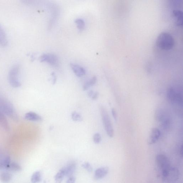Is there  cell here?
Segmentation results:
<instances>
[{"label": "cell", "mask_w": 183, "mask_h": 183, "mask_svg": "<svg viewBox=\"0 0 183 183\" xmlns=\"http://www.w3.org/2000/svg\"><path fill=\"white\" fill-rule=\"evenodd\" d=\"M156 45L164 50H170L174 47L175 41L173 37L169 33L163 32L160 34L156 40Z\"/></svg>", "instance_id": "obj_1"}, {"label": "cell", "mask_w": 183, "mask_h": 183, "mask_svg": "<svg viewBox=\"0 0 183 183\" xmlns=\"http://www.w3.org/2000/svg\"><path fill=\"white\" fill-rule=\"evenodd\" d=\"M100 111L105 130L108 135L112 138L114 136V130L107 110L104 107L101 106L100 107Z\"/></svg>", "instance_id": "obj_2"}, {"label": "cell", "mask_w": 183, "mask_h": 183, "mask_svg": "<svg viewBox=\"0 0 183 183\" xmlns=\"http://www.w3.org/2000/svg\"><path fill=\"white\" fill-rule=\"evenodd\" d=\"M162 179L167 182L176 181L179 178V172L176 168L170 167L169 169L162 172Z\"/></svg>", "instance_id": "obj_3"}, {"label": "cell", "mask_w": 183, "mask_h": 183, "mask_svg": "<svg viewBox=\"0 0 183 183\" xmlns=\"http://www.w3.org/2000/svg\"><path fill=\"white\" fill-rule=\"evenodd\" d=\"M19 66L15 65L13 66L9 73V80L11 85L14 88L19 87L21 86L19 79Z\"/></svg>", "instance_id": "obj_4"}, {"label": "cell", "mask_w": 183, "mask_h": 183, "mask_svg": "<svg viewBox=\"0 0 183 183\" xmlns=\"http://www.w3.org/2000/svg\"><path fill=\"white\" fill-rule=\"evenodd\" d=\"M1 109L3 112L14 121L18 122L19 117L11 103L8 102H5L2 103Z\"/></svg>", "instance_id": "obj_5"}, {"label": "cell", "mask_w": 183, "mask_h": 183, "mask_svg": "<svg viewBox=\"0 0 183 183\" xmlns=\"http://www.w3.org/2000/svg\"><path fill=\"white\" fill-rule=\"evenodd\" d=\"M156 162L157 166L161 170L162 172L166 170L171 167L168 158L164 154L157 155Z\"/></svg>", "instance_id": "obj_6"}, {"label": "cell", "mask_w": 183, "mask_h": 183, "mask_svg": "<svg viewBox=\"0 0 183 183\" xmlns=\"http://www.w3.org/2000/svg\"><path fill=\"white\" fill-rule=\"evenodd\" d=\"M161 135L160 131L157 128L152 129L148 139V143L149 145L155 143Z\"/></svg>", "instance_id": "obj_7"}, {"label": "cell", "mask_w": 183, "mask_h": 183, "mask_svg": "<svg viewBox=\"0 0 183 183\" xmlns=\"http://www.w3.org/2000/svg\"><path fill=\"white\" fill-rule=\"evenodd\" d=\"M40 60L41 62H46L52 66H57L58 63V58L52 54H44L40 57Z\"/></svg>", "instance_id": "obj_8"}, {"label": "cell", "mask_w": 183, "mask_h": 183, "mask_svg": "<svg viewBox=\"0 0 183 183\" xmlns=\"http://www.w3.org/2000/svg\"><path fill=\"white\" fill-rule=\"evenodd\" d=\"M11 162L10 157L6 155L0 148V170L4 169H7Z\"/></svg>", "instance_id": "obj_9"}, {"label": "cell", "mask_w": 183, "mask_h": 183, "mask_svg": "<svg viewBox=\"0 0 183 183\" xmlns=\"http://www.w3.org/2000/svg\"><path fill=\"white\" fill-rule=\"evenodd\" d=\"M109 172L107 167H102L98 168L95 171L94 178L95 180L101 179L106 176Z\"/></svg>", "instance_id": "obj_10"}, {"label": "cell", "mask_w": 183, "mask_h": 183, "mask_svg": "<svg viewBox=\"0 0 183 183\" xmlns=\"http://www.w3.org/2000/svg\"><path fill=\"white\" fill-rule=\"evenodd\" d=\"M24 118L27 120L34 122H40L43 120V118L40 116L33 112H30L26 113Z\"/></svg>", "instance_id": "obj_11"}, {"label": "cell", "mask_w": 183, "mask_h": 183, "mask_svg": "<svg viewBox=\"0 0 183 183\" xmlns=\"http://www.w3.org/2000/svg\"><path fill=\"white\" fill-rule=\"evenodd\" d=\"M76 167V162L72 161L68 164L66 167H64L65 172V176L69 177L72 176V175L75 171Z\"/></svg>", "instance_id": "obj_12"}, {"label": "cell", "mask_w": 183, "mask_h": 183, "mask_svg": "<svg viewBox=\"0 0 183 183\" xmlns=\"http://www.w3.org/2000/svg\"><path fill=\"white\" fill-rule=\"evenodd\" d=\"M173 16L175 24L177 25L181 26L183 23V14L182 11L179 10H174L173 12Z\"/></svg>", "instance_id": "obj_13"}, {"label": "cell", "mask_w": 183, "mask_h": 183, "mask_svg": "<svg viewBox=\"0 0 183 183\" xmlns=\"http://www.w3.org/2000/svg\"><path fill=\"white\" fill-rule=\"evenodd\" d=\"M71 67L77 76L81 77L86 74L85 70L82 67L74 64H71Z\"/></svg>", "instance_id": "obj_14"}, {"label": "cell", "mask_w": 183, "mask_h": 183, "mask_svg": "<svg viewBox=\"0 0 183 183\" xmlns=\"http://www.w3.org/2000/svg\"><path fill=\"white\" fill-rule=\"evenodd\" d=\"M8 40L6 32L0 25V45L5 46L7 45Z\"/></svg>", "instance_id": "obj_15"}, {"label": "cell", "mask_w": 183, "mask_h": 183, "mask_svg": "<svg viewBox=\"0 0 183 183\" xmlns=\"http://www.w3.org/2000/svg\"><path fill=\"white\" fill-rule=\"evenodd\" d=\"M0 125L7 131L9 130L10 127L8 122L4 115L0 111Z\"/></svg>", "instance_id": "obj_16"}, {"label": "cell", "mask_w": 183, "mask_h": 183, "mask_svg": "<svg viewBox=\"0 0 183 183\" xmlns=\"http://www.w3.org/2000/svg\"><path fill=\"white\" fill-rule=\"evenodd\" d=\"M64 176H65V172L63 167L56 175L55 176V183H61Z\"/></svg>", "instance_id": "obj_17"}, {"label": "cell", "mask_w": 183, "mask_h": 183, "mask_svg": "<svg viewBox=\"0 0 183 183\" xmlns=\"http://www.w3.org/2000/svg\"><path fill=\"white\" fill-rule=\"evenodd\" d=\"M12 175L7 172H3L0 174V180L3 183L9 182L11 180Z\"/></svg>", "instance_id": "obj_18"}, {"label": "cell", "mask_w": 183, "mask_h": 183, "mask_svg": "<svg viewBox=\"0 0 183 183\" xmlns=\"http://www.w3.org/2000/svg\"><path fill=\"white\" fill-rule=\"evenodd\" d=\"M22 169V167L19 164L14 162H11L8 167L7 170L14 172L20 171Z\"/></svg>", "instance_id": "obj_19"}, {"label": "cell", "mask_w": 183, "mask_h": 183, "mask_svg": "<svg viewBox=\"0 0 183 183\" xmlns=\"http://www.w3.org/2000/svg\"><path fill=\"white\" fill-rule=\"evenodd\" d=\"M97 81V77L96 76L92 77L89 81L86 82L84 84L83 89L84 91H86L90 87L94 86L96 84Z\"/></svg>", "instance_id": "obj_20"}, {"label": "cell", "mask_w": 183, "mask_h": 183, "mask_svg": "<svg viewBox=\"0 0 183 183\" xmlns=\"http://www.w3.org/2000/svg\"><path fill=\"white\" fill-rule=\"evenodd\" d=\"M42 179L41 173L40 171H36L33 174L31 178V181L32 183L40 182Z\"/></svg>", "instance_id": "obj_21"}, {"label": "cell", "mask_w": 183, "mask_h": 183, "mask_svg": "<svg viewBox=\"0 0 183 183\" xmlns=\"http://www.w3.org/2000/svg\"><path fill=\"white\" fill-rule=\"evenodd\" d=\"M177 92L172 88H170L168 90L167 92V97L171 102L174 103L175 98Z\"/></svg>", "instance_id": "obj_22"}, {"label": "cell", "mask_w": 183, "mask_h": 183, "mask_svg": "<svg viewBox=\"0 0 183 183\" xmlns=\"http://www.w3.org/2000/svg\"><path fill=\"white\" fill-rule=\"evenodd\" d=\"M75 23L77 28L80 30H83L85 27V24L84 20L81 19H77L75 20Z\"/></svg>", "instance_id": "obj_23"}, {"label": "cell", "mask_w": 183, "mask_h": 183, "mask_svg": "<svg viewBox=\"0 0 183 183\" xmlns=\"http://www.w3.org/2000/svg\"><path fill=\"white\" fill-rule=\"evenodd\" d=\"M72 118L75 122H81L83 120L82 116L76 112H74L72 113Z\"/></svg>", "instance_id": "obj_24"}, {"label": "cell", "mask_w": 183, "mask_h": 183, "mask_svg": "<svg viewBox=\"0 0 183 183\" xmlns=\"http://www.w3.org/2000/svg\"><path fill=\"white\" fill-rule=\"evenodd\" d=\"M93 140L95 144H98L100 143L101 141V137L99 133H97L94 134Z\"/></svg>", "instance_id": "obj_25"}, {"label": "cell", "mask_w": 183, "mask_h": 183, "mask_svg": "<svg viewBox=\"0 0 183 183\" xmlns=\"http://www.w3.org/2000/svg\"><path fill=\"white\" fill-rule=\"evenodd\" d=\"M82 166L84 169L86 170L89 172H92L93 170V168L91 164L88 162H84L82 164Z\"/></svg>", "instance_id": "obj_26"}, {"label": "cell", "mask_w": 183, "mask_h": 183, "mask_svg": "<svg viewBox=\"0 0 183 183\" xmlns=\"http://www.w3.org/2000/svg\"><path fill=\"white\" fill-rule=\"evenodd\" d=\"M76 180V178L72 176L68 177V178L67 180L66 183H75Z\"/></svg>", "instance_id": "obj_27"}, {"label": "cell", "mask_w": 183, "mask_h": 183, "mask_svg": "<svg viewBox=\"0 0 183 183\" xmlns=\"http://www.w3.org/2000/svg\"><path fill=\"white\" fill-rule=\"evenodd\" d=\"M112 113L113 117L115 121H117V113L115 109H112Z\"/></svg>", "instance_id": "obj_28"}, {"label": "cell", "mask_w": 183, "mask_h": 183, "mask_svg": "<svg viewBox=\"0 0 183 183\" xmlns=\"http://www.w3.org/2000/svg\"><path fill=\"white\" fill-rule=\"evenodd\" d=\"M99 93L98 92H96L94 93L93 95L92 96V99L93 100H96L99 97Z\"/></svg>", "instance_id": "obj_29"}, {"label": "cell", "mask_w": 183, "mask_h": 183, "mask_svg": "<svg viewBox=\"0 0 183 183\" xmlns=\"http://www.w3.org/2000/svg\"><path fill=\"white\" fill-rule=\"evenodd\" d=\"M94 93V92L92 90H91V91H90L89 92L88 94V96L89 97L91 98L93 96V95Z\"/></svg>", "instance_id": "obj_30"}]
</instances>
